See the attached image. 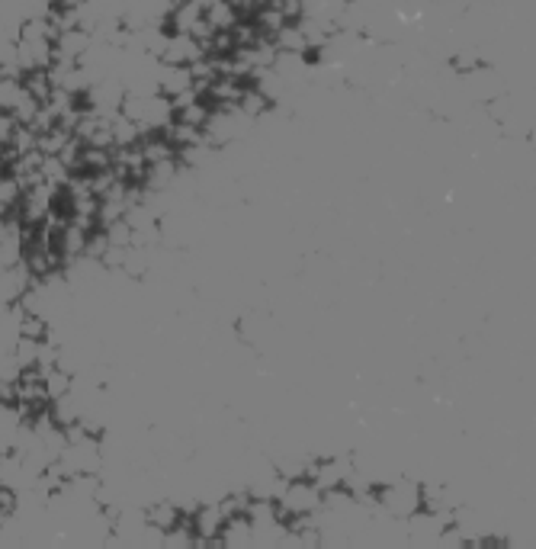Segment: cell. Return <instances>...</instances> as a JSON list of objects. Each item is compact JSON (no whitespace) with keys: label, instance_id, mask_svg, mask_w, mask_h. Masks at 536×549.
Here are the masks:
<instances>
[{"label":"cell","instance_id":"obj_1","mask_svg":"<svg viewBox=\"0 0 536 549\" xmlns=\"http://www.w3.org/2000/svg\"><path fill=\"white\" fill-rule=\"evenodd\" d=\"M122 116H129L145 132H164L174 122V103L164 94H126L119 106Z\"/></svg>","mask_w":536,"mask_h":549},{"label":"cell","instance_id":"obj_2","mask_svg":"<svg viewBox=\"0 0 536 549\" xmlns=\"http://www.w3.org/2000/svg\"><path fill=\"white\" fill-rule=\"evenodd\" d=\"M379 511L389 514L392 521H408L421 508V485L415 479H395L379 488Z\"/></svg>","mask_w":536,"mask_h":549},{"label":"cell","instance_id":"obj_3","mask_svg":"<svg viewBox=\"0 0 536 549\" xmlns=\"http://www.w3.org/2000/svg\"><path fill=\"white\" fill-rule=\"evenodd\" d=\"M171 10H174V0H122L119 23L126 29L167 26Z\"/></svg>","mask_w":536,"mask_h":549},{"label":"cell","instance_id":"obj_4","mask_svg":"<svg viewBox=\"0 0 536 549\" xmlns=\"http://www.w3.org/2000/svg\"><path fill=\"white\" fill-rule=\"evenodd\" d=\"M199 58H206V45L199 42L196 36H187V33H167L161 61H167V65H193V61H199Z\"/></svg>","mask_w":536,"mask_h":549},{"label":"cell","instance_id":"obj_5","mask_svg":"<svg viewBox=\"0 0 536 549\" xmlns=\"http://www.w3.org/2000/svg\"><path fill=\"white\" fill-rule=\"evenodd\" d=\"M158 90L164 97H180L187 94V90H193V71L190 65H167V61H161L158 68Z\"/></svg>","mask_w":536,"mask_h":549},{"label":"cell","instance_id":"obj_6","mask_svg":"<svg viewBox=\"0 0 536 549\" xmlns=\"http://www.w3.org/2000/svg\"><path fill=\"white\" fill-rule=\"evenodd\" d=\"M90 42H94V36H90L87 29H81V26L61 29V33L55 36V58H61V61H78L90 49Z\"/></svg>","mask_w":536,"mask_h":549},{"label":"cell","instance_id":"obj_7","mask_svg":"<svg viewBox=\"0 0 536 549\" xmlns=\"http://www.w3.org/2000/svg\"><path fill=\"white\" fill-rule=\"evenodd\" d=\"M206 13V23L212 26V33H232V29L241 23V13L235 4H228V0H212V4L203 7Z\"/></svg>","mask_w":536,"mask_h":549},{"label":"cell","instance_id":"obj_8","mask_svg":"<svg viewBox=\"0 0 536 549\" xmlns=\"http://www.w3.org/2000/svg\"><path fill=\"white\" fill-rule=\"evenodd\" d=\"M219 543L222 546H254V527L244 514H235V517H225V524L219 530Z\"/></svg>","mask_w":536,"mask_h":549},{"label":"cell","instance_id":"obj_9","mask_svg":"<svg viewBox=\"0 0 536 549\" xmlns=\"http://www.w3.org/2000/svg\"><path fill=\"white\" fill-rule=\"evenodd\" d=\"M110 135H113V148H132V145H139L142 129L135 126L129 116L113 113L110 116Z\"/></svg>","mask_w":536,"mask_h":549},{"label":"cell","instance_id":"obj_10","mask_svg":"<svg viewBox=\"0 0 536 549\" xmlns=\"http://www.w3.org/2000/svg\"><path fill=\"white\" fill-rule=\"evenodd\" d=\"M235 106H238V110H241L244 116H248V119H254V122L270 110V103H267L264 97H260L254 87H241V94H238V103H235Z\"/></svg>","mask_w":536,"mask_h":549},{"label":"cell","instance_id":"obj_11","mask_svg":"<svg viewBox=\"0 0 536 549\" xmlns=\"http://www.w3.org/2000/svg\"><path fill=\"white\" fill-rule=\"evenodd\" d=\"M23 200V183L7 174V177H0V216H7L10 209H17Z\"/></svg>","mask_w":536,"mask_h":549}]
</instances>
